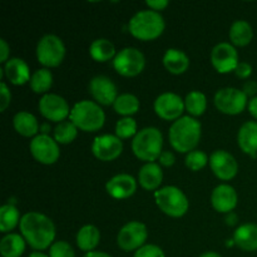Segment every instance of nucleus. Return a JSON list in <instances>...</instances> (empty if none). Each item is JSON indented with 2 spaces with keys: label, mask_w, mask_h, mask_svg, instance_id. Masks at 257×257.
<instances>
[{
  "label": "nucleus",
  "mask_w": 257,
  "mask_h": 257,
  "mask_svg": "<svg viewBox=\"0 0 257 257\" xmlns=\"http://www.w3.org/2000/svg\"><path fill=\"white\" fill-rule=\"evenodd\" d=\"M20 232L34 250H45L53 245L55 227L49 217L39 212H28L20 218Z\"/></svg>",
  "instance_id": "nucleus-1"
},
{
  "label": "nucleus",
  "mask_w": 257,
  "mask_h": 257,
  "mask_svg": "<svg viewBox=\"0 0 257 257\" xmlns=\"http://www.w3.org/2000/svg\"><path fill=\"white\" fill-rule=\"evenodd\" d=\"M170 143L177 152L190 153L201 138V123L191 115L178 118L170 128Z\"/></svg>",
  "instance_id": "nucleus-2"
},
{
  "label": "nucleus",
  "mask_w": 257,
  "mask_h": 257,
  "mask_svg": "<svg viewBox=\"0 0 257 257\" xmlns=\"http://www.w3.org/2000/svg\"><path fill=\"white\" fill-rule=\"evenodd\" d=\"M128 30L138 39L152 40L163 33L165 20L162 15L155 10H141L131 18Z\"/></svg>",
  "instance_id": "nucleus-3"
},
{
  "label": "nucleus",
  "mask_w": 257,
  "mask_h": 257,
  "mask_svg": "<svg viewBox=\"0 0 257 257\" xmlns=\"http://www.w3.org/2000/svg\"><path fill=\"white\" fill-rule=\"evenodd\" d=\"M163 146L162 133L156 127H146L137 132L132 141L133 153L147 163L158 160Z\"/></svg>",
  "instance_id": "nucleus-4"
},
{
  "label": "nucleus",
  "mask_w": 257,
  "mask_h": 257,
  "mask_svg": "<svg viewBox=\"0 0 257 257\" xmlns=\"http://www.w3.org/2000/svg\"><path fill=\"white\" fill-rule=\"evenodd\" d=\"M105 114L93 100H80L70 110V122L84 132H95L104 124Z\"/></svg>",
  "instance_id": "nucleus-5"
},
{
  "label": "nucleus",
  "mask_w": 257,
  "mask_h": 257,
  "mask_svg": "<svg viewBox=\"0 0 257 257\" xmlns=\"http://www.w3.org/2000/svg\"><path fill=\"white\" fill-rule=\"evenodd\" d=\"M155 200L161 211L171 217H181L188 210L187 197L175 186H166L156 191Z\"/></svg>",
  "instance_id": "nucleus-6"
},
{
  "label": "nucleus",
  "mask_w": 257,
  "mask_h": 257,
  "mask_svg": "<svg viewBox=\"0 0 257 257\" xmlns=\"http://www.w3.org/2000/svg\"><path fill=\"white\" fill-rule=\"evenodd\" d=\"M65 55L63 40L54 34H47L38 42L37 58L40 64L45 67H57Z\"/></svg>",
  "instance_id": "nucleus-7"
},
{
  "label": "nucleus",
  "mask_w": 257,
  "mask_h": 257,
  "mask_svg": "<svg viewBox=\"0 0 257 257\" xmlns=\"http://www.w3.org/2000/svg\"><path fill=\"white\" fill-rule=\"evenodd\" d=\"M145 65L146 59L143 53L133 47L123 48L113 59L114 69L124 77H135L140 74L145 69Z\"/></svg>",
  "instance_id": "nucleus-8"
},
{
  "label": "nucleus",
  "mask_w": 257,
  "mask_h": 257,
  "mask_svg": "<svg viewBox=\"0 0 257 257\" xmlns=\"http://www.w3.org/2000/svg\"><path fill=\"white\" fill-rule=\"evenodd\" d=\"M246 104L247 95L237 88H221L215 94V105L226 114H238L245 109Z\"/></svg>",
  "instance_id": "nucleus-9"
},
{
  "label": "nucleus",
  "mask_w": 257,
  "mask_h": 257,
  "mask_svg": "<svg viewBox=\"0 0 257 257\" xmlns=\"http://www.w3.org/2000/svg\"><path fill=\"white\" fill-rule=\"evenodd\" d=\"M148 236L147 227L145 223L138 221H131L123 226L117 236V243L122 250L133 251L138 250L146 242Z\"/></svg>",
  "instance_id": "nucleus-10"
},
{
  "label": "nucleus",
  "mask_w": 257,
  "mask_h": 257,
  "mask_svg": "<svg viewBox=\"0 0 257 257\" xmlns=\"http://www.w3.org/2000/svg\"><path fill=\"white\" fill-rule=\"evenodd\" d=\"M30 152L38 162L44 165H53L59 158L58 142L48 135L35 136L30 142Z\"/></svg>",
  "instance_id": "nucleus-11"
},
{
  "label": "nucleus",
  "mask_w": 257,
  "mask_h": 257,
  "mask_svg": "<svg viewBox=\"0 0 257 257\" xmlns=\"http://www.w3.org/2000/svg\"><path fill=\"white\" fill-rule=\"evenodd\" d=\"M153 107L162 119L177 120L185 109V100L176 93L166 92L156 98Z\"/></svg>",
  "instance_id": "nucleus-12"
},
{
  "label": "nucleus",
  "mask_w": 257,
  "mask_h": 257,
  "mask_svg": "<svg viewBox=\"0 0 257 257\" xmlns=\"http://www.w3.org/2000/svg\"><path fill=\"white\" fill-rule=\"evenodd\" d=\"M211 63L218 73L235 70L238 64L237 50L230 43H218L211 52Z\"/></svg>",
  "instance_id": "nucleus-13"
},
{
  "label": "nucleus",
  "mask_w": 257,
  "mask_h": 257,
  "mask_svg": "<svg viewBox=\"0 0 257 257\" xmlns=\"http://www.w3.org/2000/svg\"><path fill=\"white\" fill-rule=\"evenodd\" d=\"M39 110L47 119L62 122L70 115L67 100L58 94L47 93L39 100Z\"/></svg>",
  "instance_id": "nucleus-14"
},
{
  "label": "nucleus",
  "mask_w": 257,
  "mask_h": 257,
  "mask_svg": "<svg viewBox=\"0 0 257 257\" xmlns=\"http://www.w3.org/2000/svg\"><path fill=\"white\" fill-rule=\"evenodd\" d=\"M123 143L120 138L113 135H102L94 138L92 143V152L98 160L113 161L122 153Z\"/></svg>",
  "instance_id": "nucleus-15"
},
{
  "label": "nucleus",
  "mask_w": 257,
  "mask_h": 257,
  "mask_svg": "<svg viewBox=\"0 0 257 257\" xmlns=\"http://www.w3.org/2000/svg\"><path fill=\"white\" fill-rule=\"evenodd\" d=\"M210 166L212 172L217 176L220 180L228 181L236 176L238 171V165L235 157L231 153L223 150H217L211 155Z\"/></svg>",
  "instance_id": "nucleus-16"
},
{
  "label": "nucleus",
  "mask_w": 257,
  "mask_h": 257,
  "mask_svg": "<svg viewBox=\"0 0 257 257\" xmlns=\"http://www.w3.org/2000/svg\"><path fill=\"white\" fill-rule=\"evenodd\" d=\"M89 93L98 103L103 105L113 104L117 99V87L112 79L105 75H97L89 83Z\"/></svg>",
  "instance_id": "nucleus-17"
},
{
  "label": "nucleus",
  "mask_w": 257,
  "mask_h": 257,
  "mask_svg": "<svg viewBox=\"0 0 257 257\" xmlns=\"http://www.w3.org/2000/svg\"><path fill=\"white\" fill-rule=\"evenodd\" d=\"M211 203L217 212L230 213L237 205V193L230 185H220L212 191Z\"/></svg>",
  "instance_id": "nucleus-18"
},
{
  "label": "nucleus",
  "mask_w": 257,
  "mask_h": 257,
  "mask_svg": "<svg viewBox=\"0 0 257 257\" xmlns=\"http://www.w3.org/2000/svg\"><path fill=\"white\" fill-rule=\"evenodd\" d=\"M105 190H107L108 195H110L112 197L123 200V198L131 197L136 192L137 182L131 175L120 173V175L114 176L108 181L107 185H105Z\"/></svg>",
  "instance_id": "nucleus-19"
},
{
  "label": "nucleus",
  "mask_w": 257,
  "mask_h": 257,
  "mask_svg": "<svg viewBox=\"0 0 257 257\" xmlns=\"http://www.w3.org/2000/svg\"><path fill=\"white\" fill-rule=\"evenodd\" d=\"M237 142L241 150L251 157L257 155V122L248 120L243 123L237 133Z\"/></svg>",
  "instance_id": "nucleus-20"
},
{
  "label": "nucleus",
  "mask_w": 257,
  "mask_h": 257,
  "mask_svg": "<svg viewBox=\"0 0 257 257\" xmlns=\"http://www.w3.org/2000/svg\"><path fill=\"white\" fill-rule=\"evenodd\" d=\"M5 75L15 85H20L30 80V69L27 63L20 58H12L5 63Z\"/></svg>",
  "instance_id": "nucleus-21"
},
{
  "label": "nucleus",
  "mask_w": 257,
  "mask_h": 257,
  "mask_svg": "<svg viewBox=\"0 0 257 257\" xmlns=\"http://www.w3.org/2000/svg\"><path fill=\"white\" fill-rule=\"evenodd\" d=\"M233 243L243 251L257 250V225L245 223L237 227L233 233Z\"/></svg>",
  "instance_id": "nucleus-22"
},
{
  "label": "nucleus",
  "mask_w": 257,
  "mask_h": 257,
  "mask_svg": "<svg viewBox=\"0 0 257 257\" xmlns=\"http://www.w3.org/2000/svg\"><path fill=\"white\" fill-rule=\"evenodd\" d=\"M162 178L163 173L161 166L155 162L146 163L145 166L141 167L140 173H138V181H140L141 186L147 191H153L160 187Z\"/></svg>",
  "instance_id": "nucleus-23"
},
{
  "label": "nucleus",
  "mask_w": 257,
  "mask_h": 257,
  "mask_svg": "<svg viewBox=\"0 0 257 257\" xmlns=\"http://www.w3.org/2000/svg\"><path fill=\"white\" fill-rule=\"evenodd\" d=\"M163 65L172 74H182L190 65V59L185 52L171 48L163 55Z\"/></svg>",
  "instance_id": "nucleus-24"
},
{
  "label": "nucleus",
  "mask_w": 257,
  "mask_h": 257,
  "mask_svg": "<svg viewBox=\"0 0 257 257\" xmlns=\"http://www.w3.org/2000/svg\"><path fill=\"white\" fill-rule=\"evenodd\" d=\"M25 250V240L18 233H8L0 241V253L3 257H20Z\"/></svg>",
  "instance_id": "nucleus-25"
},
{
  "label": "nucleus",
  "mask_w": 257,
  "mask_h": 257,
  "mask_svg": "<svg viewBox=\"0 0 257 257\" xmlns=\"http://www.w3.org/2000/svg\"><path fill=\"white\" fill-rule=\"evenodd\" d=\"M13 124H14L15 131L24 137H32V136L37 135L38 130H39L37 118L29 112L17 113L13 118Z\"/></svg>",
  "instance_id": "nucleus-26"
},
{
  "label": "nucleus",
  "mask_w": 257,
  "mask_h": 257,
  "mask_svg": "<svg viewBox=\"0 0 257 257\" xmlns=\"http://www.w3.org/2000/svg\"><path fill=\"white\" fill-rule=\"evenodd\" d=\"M100 240V232L95 226L85 225L78 231L77 233V245L80 250L90 251L94 250L98 246Z\"/></svg>",
  "instance_id": "nucleus-27"
},
{
  "label": "nucleus",
  "mask_w": 257,
  "mask_h": 257,
  "mask_svg": "<svg viewBox=\"0 0 257 257\" xmlns=\"http://www.w3.org/2000/svg\"><path fill=\"white\" fill-rule=\"evenodd\" d=\"M253 30L250 23L246 20H236L232 23L230 28V39L231 42L238 47L247 45L252 40Z\"/></svg>",
  "instance_id": "nucleus-28"
},
{
  "label": "nucleus",
  "mask_w": 257,
  "mask_h": 257,
  "mask_svg": "<svg viewBox=\"0 0 257 257\" xmlns=\"http://www.w3.org/2000/svg\"><path fill=\"white\" fill-rule=\"evenodd\" d=\"M89 53L92 58L97 62H107L109 59H114L115 48L110 40L99 38V39L93 40V43L89 47Z\"/></svg>",
  "instance_id": "nucleus-29"
},
{
  "label": "nucleus",
  "mask_w": 257,
  "mask_h": 257,
  "mask_svg": "<svg viewBox=\"0 0 257 257\" xmlns=\"http://www.w3.org/2000/svg\"><path fill=\"white\" fill-rule=\"evenodd\" d=\"M113 108L118 114L122 115H132L140 109V100L135 94L131 93H123L118 95L115 102L113 103Z\"/></svg>",
  "instance_id": "nucleus-30"
},
{
  "label": "nucleus",
  "mask_w": 257,
  "mask_h": 257,
  "mask_svg": "<svg viewBox=\"0 0 257 257\" xmlns=\"http://www.w3.org/2000/svg\"><path fill=\"white\" fill-rule=\"evenodd\" d=\"M207 107V99L203 93L198 92V90H192L186 95L185 99V108L188 110L191 115H197L203 114Z\"/></svg>",
  "instance_id": "nucleus-31"
},
{
  "label": "nucleus",
  "mask_w": 257,
  "mask_h": 257,
  "mask_svg": "<svg viewBox=\"0 0 257 257\" xmlns=\"http://www.w3.org/2000/svg\"><path fill=\"white\" fill-rule=\"evenodd\" d=\"M53 83V75L49 69L42 68V69L35 70L30 77V88L35 93H45L49 90Z\"/></svg>",
  "instance_id": "nucleus-32"
},
{
  "label": "nucleus",
  "mask_w": 257,
  "mask_h": 257,
  "mask_svg": "<svg viewBox=\"0 0 257 257\" xmlns=\"http://www.w3.org/2000/svg\"><path fill=\"white\" fill-rule=\"evenodd\" d=\"M20 223L19 211L13 205H4L0 208V231L9 232Z\"/></svg>",
  "instance_id": "nucleus-33"
},
{
  "label": "nucleus",
  "mask_w": 257,
  "mask_h": 257,
  "mask_svg": "<svg viewBox=\"0 0 257 257\" xmlns=\"http://www.w3.org/2000/svg\"><path fill=\"white\" fill-rule=\"evenodd\" d=\"M78 128L75 124L70 120H64V122L58 123V125L54 130V140L58 143L62 145H68V143L73 142L77 137Z\"/></svg>",
  "instance_id": "nucleus-34"
},
{
  "label": "nucleus",
  "mask_w": 257,
  "mask_h": 257,
  "mask_svg": "<svg viewBox=\"0 0 257 257\" xmlns=\"http://www.w3.org/2000/svg\"><path fill=\"white\" fill-rule=\"evenodd\" d=\"M137 135V123L132 117H124L115 124V136L118 138H130Z\"/></svg>",
  "instance_id": "nucleus-35"
},
{
  "label": "nucleus",
  "mask_w": 257,
  "mask_h": 257,
  "mask_svg": "<svg viewBox=\"0 0 257 257\" xmlns=\"http://www.w3.org/2000/svg\"><path fill=\"white\" fill-rule=\"evenodd\" d=\"M208 161H210V158L202 151H192L186 156V166L191 171H200L201 168L207 165Z\"/></svg>",
  "instance_id": "nucleus-36"
},
{
  "label": "nucleus",
  "mask_w": 257,
  "mask_h": 257,
  "mask_svg": "<svg viewBox=\"0 0 257 257\" xmlns=\"http://www.w3.org/2000/svg\"><path fill=\"white\" fill-rule=\"evenodd\" d=\"M49 257H75V253L67 241H57L50 246Z\"/></svg>",
  "instance_id": "nucleus-37"
},
{
  "label": "nucleus",
  "mask_w": 257,
  "mask_h": 257,
  "mask_svg": "<svg viewBox=\"0 0 257 257\" xmlns=\"http://www.w3.org/2000/svg\"><path fill=\"white\" fill-rule=\"evenodd\" d=\"M133 257H165V253L157 245H145L136 251Z\"/></svg>",
  "instance_id": "nucleus-38"
},
{
  "label": "nucleus",
  "mask_w": 257,
  "mask_h": 257,
  "mask_svg": "<svg viewBox=\"0 0 257 257\" xmlns=\"http://www.w3.org/2000/svg\"><path fill=\"white\" fill-rule=\"evenodd\" d=\"M0 110L2 112H4L5 109H7L8 105L10 104V99H12V94H10V90L8 89L7 84H5L4 82H2V84H0Z\"/></svg>",
  "instance_id": "nucleus-39"
},
{
  "label": "nucleus",
  "mask_w": 257,
  "mask_h": 257,
  "mask_svg": "<svg viewBox=\"0 0 257 257\" xmlns=\"http://www.w3.org/2000/svg\"><path fill=\"white\" fill-rule=\"evenodd\" d=\"M235 73L238 78H241V79H246V78L250 77L251 73H252V67H251L250 63L247 62H238L237 67H236L235 69Z\"/></svg>",
  "instance_id": "nucleus-40"
},
{
  "label": "nucleus",
  "mask_w": 257,
  "mask_h": 257,
  "mask_svg": "<svg viewBox=\"0 0 257 257\" xmlns=\"http://www.w3.org/2000/svg\"><path fill=\"white\" fill-rule=\"evenodd\" d=\"M158 160H160L161 165L162 166H165V167H170V166H172L173 163H175L176 158L172 152H170V151H163V152L161 153Z\"/></svg>",
  "instance_id": "nucleus-41"
},
{
  "label": "nucleus",
  "mask_w": 257,
  "mask_h": 257,
  "mask_svg": "<svg viewBox=\"0 0 257 257\" xmlns=\"http://www.w3.org/2000/svg\"><path fill=\"white\" fill-rule=\"evenodd\" d=\"M146 4L155 12H158V10L165 9L168 5V2L167 0H148V2H146Z\"/></svg>",
  "instance_id": "nucleus-42"
},
{
  "label": "nucleus",
  "mask_w": 257,
  "mask_h": 257,
  "mask_svg": "<svg viewBox=\"0 0 257 257\" xmlns=\"http://www.w3.org/2000/svg\"><path fill=\"white\" fill-rule=\"evenodd\" d=\"M8 55H9V45L4 39H0V62L7 63Z\"/></svg>",
  "instance_id": "nucleus-43"
},
{
  "label": "nucleus",
  "mask_w": 257,
  "mask_h": 257,
  "mask_svg": "<svg viewBox=\"0 0 257 257\" xmlns=\"http://www.w3.org/2000/svg\"><path fill=\"white\" fill-rule=\"evenodd\" d=\"M242 92L245 93L246 95H255L257 92V83L253 82V80H248L243 84Z\"/></svg>",
  "instance_id": "nucleus-44"
},
{
  "label": "nucleus",
  "mask_w": 257,
  "mask_h": 257,
  "mask_svg": "<svg viewBox=\"0 0 257 257\" xmlns=\"http://www.w3.org/2000/svg\"><path fill=\"white\" fill-rule=\"evenodd\" d=\"M248 112L251 113V115H252L253 118L257 119V95L251 98V100L248 102Z\"/></svg>",
  "instance_id": "nucleus-45"
},
{
  "label": "nucleus",
  "mask_w": 257,
  "mask_h": 257,
  "mask_svg": "<svg viewBox=\"0 0 257 257\" xmlns=\"http://www.w3.org/2000/svg\"><path fill=\"white\" fill-rule=\"evenodd\" d=\"M84 257H112L110 255L105 252H100V251H90V252H87Z\"/></svg>",
  "instance_id": "nucleus-46"
},
{
  "label": "nucleus",
  "mask_w": 257,
  "mask_h": 257,
  "mask_svg": "<svg viewBox=\"0 0 257 257\" xmlns=\"http://www.w3.org/2000/svg\"><path fill=\"white\" fill-rule=\"evenodd\" d=\"M236 220H237V217H236L235 213H233V212L228 213V216H227V223H228V225H235Z\"/></svg>",
  "instance_id": "nucleus-47"
},
{
  "label": "nucleus",
  "mask_w": 257,
  "mask_h": 257,
  "mask_svg": "<svg viewBox=\"0 0 257 257\" xmlns=\"http://www.w3.org/2000/svg\"><path fill=\"white\" fill-rule=\"evenodd\" d=\"M200 257H221V255L217 252H213V251H208V252L202 253Z\"/></svg>",
  "instance_id": "nucleus-48"
},
{
  "label": "nucleus",
  "mask_w": 257,
  "mask_h": 257,
  "mask_svg": "<svg viewBox=\"0 0 257 257\" xmlns=\"http://www.w3.org/2000/svg\"><path fill=\"white\" fill-rule=\"evenodd\" d=\"M29 257H49V256H47L45 253L40 252V251H34V252L30 253Z\"/></svg>",
  "instance_id": "nucleus-49"
}]
</instances>
